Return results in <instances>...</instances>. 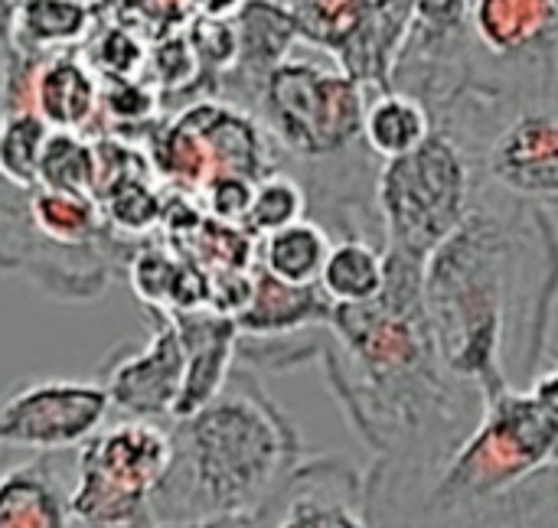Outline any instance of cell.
<instances>
[{
	"label": "cell",
	"mask_w": 558,
	"mask_h": 528,
	"mask_svg": "<svg viewBox=\"0 0 558 528\" xmlns=\"http://www.w3.org/2000/svg\"><path fill=\"white\" fill-rule=\"evenodd\" d=\"M317 287L333 307L369 304L386 287V245L376 248L363 235H347L333 242Z\"/></svg>",
	"instance_id": "obj_19"
},
{
	"label": "cell",
	"mask_w": 558,
	"mask_h": 528,
	"mask_svg": "<svg viewBox=\"0 0 558 528\" xmlns=\"http://www.w3.org/2000/svg\"><path fill=\"white\" fill-rule=\"evenodd\" d=\"M333 304L317 284L298 287L271 278L255 265L252 297L235 317L242 340H291L307 327H327Z\"/></svg>",
	"instance_id": "obj_16"
},
{
	"label": "cell",
	"mask_w": 558,
	"mask_h": 528,
	"mask_svg": "<svg viewBox=\"0 0 558 528\" xmlns=\"http://www.w3.org/2000/svg\"><path fill=\"white\" fill-rule=\"evenodd\" d=\"M330 248H333V242L324 225H317L311 219H298V222L258 238L255 265L284 284L311 287L320 281Z\"/></svg>",
	"instance_id": "obj_20"
},
{
	"label": "cell",
	"mask_w": 558,
	"mask_h": 528,
	"mask_svg": "<svg viewBox=\"0 0 558 528\" xmlns=\"http://www.w3.org/2000/svg\"><path fill=\"white\" fill-rule=\"evenodd\" d=\"M52 127L29 108H0V176L16 186L39 183Z\"/></svg>",
	"instance_id": "obj_22"
},
{
	"label": "cell",
	"mask_w": 558,
	"mask_h": 528,
	"mask_svg": "<svg viewBox=\"0 0 558 528\" xmlns=\"http://www.w3.org/2000/svg\"><path fill=\"white\" fill-rule=\"evenodd\" d=\"M255 528H376L369 483L337 457L301 461L271 500L252 513Z\"/></svg>",
	"instance_id": "obj_10"
},
{
	"label": "cell",
	"mask_w": 558,
	"mask_h": 528,
	"mask_svg": "<svg viewBox=\"0 0 558 528\" xmlns=\"http://www.w3.org/2000/svg\"><path fill=\"white\" fill-rule=\"evenodd\" d=\"M173 464L170 421L108 418L72 451L69 513L75 528H157V493Z\"/></svg>",
	"instance_id": "obj_3"
},
{
	"label": "cell",
	"mask_w": 558,
	"mask_h": 528,
	"mask_svg": "<svg viewBox=\"0 0 558 528\" xmlns=\"http://www.w3.org/2000/svg\"><path fill=\"white\" fill-rule=\"evenodd\" d=\"M0 268L26 274L39 291L59 300H95L111 278V258L101 245L69 248L49 238L29 216L26 186L0 176Z\"/></svg>",
	"instance_id": "obj_8"
},
{
	"label": "cell",
	"mask_w": 558,
	"mask_h": 528,
	"mask_svg": "<svg viewBox=\"0 0 558 528\" xmlns=\"http://www.w3.org/2000/svg\"><path fill=\"white\" fill-rule=\"evenodd\" d=\"M235 33H239V62L232 72L248 78L255 91L262 78L304 42L298 23L291 20L281 0H248L235 16Z\"/></svg>",
	"instance_id": "obj_17"
},
{
	"label": "cell",
	"mask_w": 558,
	"mask_h": 528,
	"mask_svg": "<svg viewBox=\"0 0 558 528\" xmlns=\"http://www.w3.org/2000/svg\"><path fill=\"white\" fill-rule=\"evenodd\" d=\"M20 7L23 0H0V82H3V69L7 59L16 49V20H20Z\"/></svg>",
	"instance_id": "obj_25"
},
{
	"label": "cell",
	"mask_w": 558,
	"mask_h": 528,
	"mask_svg": "<svg viewBox=\"0 0 558 528\" xmlns=\"http://www.w3.org/2000/svg\"><path fill=\"white\" fill-rule=\"evenodd\" d=\"M520 229L474 209L425 261V310L445 369L484 402L510 389L507 330L520 287Z\"/></svg>",
	"instance_id": "obj_2"
},
{
	"label": "cell",
	"mask_w": 558,
	"mask_h": 528,
	"mask_svg": "<svg viewBox=\"0 0 558 528\" xmlns=\"http://www.w3.org/2000/svg\"><path fill=\"white\" fill-rule=\"evenodd\" d=\"M183 356H186V376H183V392L177 402V412L170 421L186 418L199 412L229 379L235 369V353H239V323L232 314H222L216 307H196V310H180L170 314Z\"/></svg>",
	"instance_id": "obj_13"
},
{
	"label": "cell",
	"mask_w": 558,
	"mask_h": 528,
	"mask_svg": "<svg viewBox=\"0 0 558 528\" xmlns=\"http://www.w3.org/2000/svg\"><path fill=\"white\" fill-rule=\"evenodd\" d=\"M98 379H26L0 395V454H72L111 418Z\"/></svg>",
	"instance_id": "obj_7"
},
{
	"label": "cell",
	"mask_w": 558,
	"mask_h": 528,
	"mask_svg": "<svg viewBox=\"0 0 558 528\" xmlns=\"http://www.w3.org/2000/svg\"><path fill=\"white\" fill-rule=\"evenodd\" d=\"M487 173L523 199H558V111L517 114L487 147Z\"/></svg>",
	"instance_id": "obj_12"
},
{
	"label": "cell",
	"mask_w": 558,
	"mask_h": 528,
	"mask_svg": "<svg viewBox=\"0 0 558 528\" xmlns=\"http://www.w3.org/2000/svg\"><path fill=\"white\" fill-rule=\"evenodd\" d=\"M62 454H29L0 467V528H75Z\"/></svg>",
	"instance_id": "obj_15"
},
{
	"label": "cell",
	"mask_w": 558,
	"mask_h": 528,
	"mask_svg": "<svg viewBox=\"0 0 558 528\" xmlns=\"http://www.w3.org/2000/svg\"><path fill=\"white\" fill-rule=\"evenodd\" d=\"M3 108H29L52 131H82L101 111V85L95 72L72 56L13 49L0 82Z\"/></svg>",
	"instance_id": "obj_11"
},
{
	"label": "cell",
	"mask_w": 558,
	"mask_h": 528,
	"mask_svg": "<svg viewBox=\"0 0 558 528\" xmlns=\"http://www.w3.org/2000/svg\"><path fill=\"white\" fill-rule=\"evenodd\" d=\"M150 330L144 343H121L98 366L111 408L134 418L170 421L183 392L186 356L180 330L167 310H147Z\"/></svg>",
	"instance_id": "obj_9"
},
{
	"label": "cell",
	"mask_w": 558,
	"mask_h": 528,
	"mask_svg": "<svg viewBox=\"0 0 558 528\" xmlns=\"http://www.w3.org/2000/svg\"><path fill=\"white\" fill-rule=\"evenodd\" d=\"M88 29V10L82 0H23L16 20V49L59 52L72 49Z\"/></svg>",
	"instance_id": "obj_21"
},
{
	"label": "cell",
	"mask_w": 558,
	"mask_h": 528,
	"mask_svg": "<svg viewBox=\"0 0 558 528\" xmlns=\"http://www.w3.org/2000/svg\"><path fill=\"white\" fill-rule=\"evenodd\" d=\"M471 33L504 62H543L558 46V0H471Z\"/></svg>",
	"instance_id": "obj_14"
},
{
	"label": "cell",
	"mask_w": 558,
	"mask_h": 528,
	"mask_svg": "<svg viewBox=\"0 0 558 528\" xmlns=\"http://www.w3.org/2000/svg\"><path fill=\"white\" fill-rule=\"evenodd\" d=\"M307 212V193L304 186L288 176V173H265L262 180H255L252 189V206L245 216V232L262 238L275 229H284L298 219H304Z\"/></svg>",
	"instance_id": "obj_24"
},
{
	"label": "cell",
	"mask_w": 558,
	"mask_h": 528,
	"mask_svg": "<svg viewBox=\"0 0 558 528\" xmlns=\"http://www.w3.org/2000/svg\"><path fill=\"white\" fill-rule=\"evenodd\" d=\"M186 3L206 20H235L248 0H186Z\"/></svg>",
	"instance_id": "obj_28"
},
{
	"label": "cell",
	"mask_w": 558,
	"mask_h": 528,
	"mask_svg": "<svg viewBox=\"0 0 558 528\" xmlns=\"http://www.w3.org/2000/svg\"><path fill=\"white\" fill-rule=\"evenodd\" d=\"M376 202L386 248L428 261L474 209V176L464 150L445 131L396 160H383Z\"/></svg>",
	"instance_id": "obj_5"
},
{
	"label": "cell",
	"mask_w": 558,
	"mask_h": 528,
	"mask_svg": "<svg viewBox=\"0 0 558 528\" xmlns=\"http://www.w3.org/2000/svg\"><path fill=\"white\" fill-rule=\"evenodd\" d=\"M98 180H101V154L75 131H52L39 163V183L52 189L92 196Z\"/></svg>",
	"instance_id": "obj_23"
},
{
	"label": "cell",
	"mask_w": 558,
	"mask_h": 528,
	"mask_svg": "<svg viewBox=\"0 0 558 528\" xmlns=\"http://www.w3.org/2000/svg\"><path fill=\"white\" fill-rule=\"evenodd\" d=\"M435 131L425 98L405 88L373 91L363 114V140L379 160H396L425 144Z\"/></svg>",
	"instance_id": "obj_18"
},
{
	"label": "cell",
	"mask_w": 558,
	"mask_h": 528,
	"mask_svg": "<svg viewBox=\"0 0 558 528\" xmlns=\"http://www.w3.org/2000/svg\"><path fill=\"white\" fill-rule=\"evenodd\" d=\"M157 528H255L252 516H203V519H177Z\"/></svg>",
	"instance_id": "obj_27"
},
{
	"label": "cell",
	"mask_w": 558,
	"mask_h": 528,
	"mask_svg": "<svg viewBox=\"0 0 558 528\" xmlns=\"http://www.w3.org/2000/svg\"><path fill=\"white\" fill-rule=\"evenodd\" d=\"M526 389H530L543 405H549V408L558 415V359L556 363H549L546 369H539Z\"/></svg>",
	"instance_id": "obj_26"
},
{
	"label": "cell",
	"mask_w": 558,
	"mask_h": 528,
	"mask_svg": "<svg viewBox=\"0 0 558 528\" xmlns=\"http://www.w3.org/2000/svg\"><path fill=\"white\" fill-rule=\"evenodd\" d=\"M369 95L363 82L317 46L314 52L294 49L255 91L271 137L307 160L337 157L363 137Z\"/></svg>",
	"instance_id": "obj_4"
},
{
	"label": "cell",
	"mask_w": 558,
	"mask_h": 528,
	"mask_svg": "<svg viewBox=\"0 0 558 528\" xmlns=\"http://www.w3.org/2000/svg\"><path fill=\"white\" fill-rule=\"evenodd\" d=\"M173 464L157 493V519L252 516L304 461L301 434L258 376L235 366L193 415L170 421Z\"/></svg>",
	"instance_id": "obj_1"
},
{
	"label": "cell",
	"mask_w": 558,
	"mask_h": 528,
	"mask_svg": "<svg viewBox=\"0 0 558 528\" xmlns=\"http://www.w3.org/2000/svg\"><path fill=\"white\" fill-rule=\"evenodd\" d=\"M304 42L330 52L369 91L396 88L412 0H281Z\"/></svg>",
	"instance_id": "obj_6"
}]
</instances>
